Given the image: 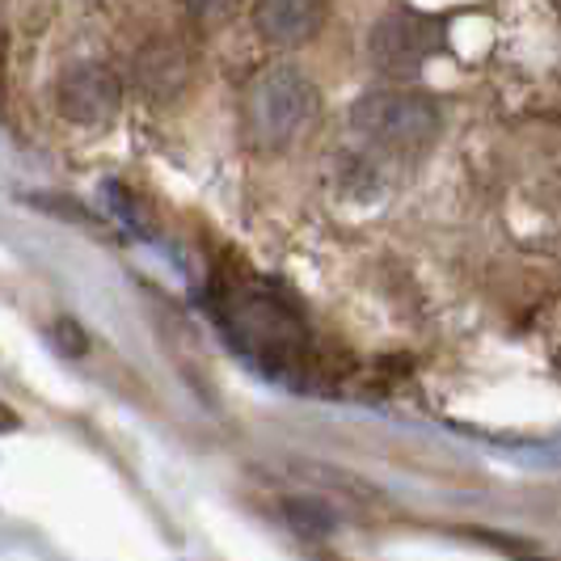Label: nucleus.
Here are the masks:
<instances>
[{"mask_svg":"<svg viewBox=\"0 0 561 561\" xmlns=\"http://www.w3.org/2000/svg\"><path fill=\"white\" fill-rule=\"evenodd\" d=\"M317 114V89L300 68H262L241 93V127L253 148H287Z\"/></svg>","mask_w":561,"mask_h":561,"instance_id":"f257e3e1","label":"nucleus"},{"mask_svg":"<svg viewBox=\"0 0 561 561\" xmlns=\"http://www.w3.org/2000/svg\"><path fill=\"white\" fill-rule=\"evenodd\" d=\"M351 127L380 152H422L439 136V106L414 89H376L351 106Z\"/></svg>","mask_w":561,"mask_h":561,"instance_id":"f03ea898","label":"nucleus"},{"mask_svg":"<svg viewBox=\"0 0 561 561\" xmlns=\"http://www.w3.org/2000/svg\"><path fill=\"white\" fill-rule=\"evenodd\" d=\"M439 47H444V26L414 9H397L371 30V59L389 72H414Z\"/></svg>","mask_w":561,"mask_h":561,"instance_id":"7ed1b4c3","label":"nucleus"},{"mask_svg":"<svg viewBox=\"0 0 561 561\" xmlns=\"http://www.w3.org/2000/svg\"><path fill=\"white\" fill-rule=\"evenodd\" d=\"M59 114L77 127H106L118 102H123V84L114 77L106 64H81V68H68L64 81L56 89Z\"/></svg>","mask_w":561,"mask_h":561,"instance_id":"20e7f679","label":"nucleus"},{"mask_svg":"<svg viewBox=\"0 0 561 561\" xmlns=\"http://www.w3.org/2000/svg\"><path fill=\"white\" fill-rule=\"evenodd\" d=\"M325 18V0H253V30L271 47L309 43Z\"/></svg>","mask_w":561,"mask_h":561,"instance_id":"39448f33","label":"nucleus"},{"mask_svg":"<svg viewBox=\"0 0 561 561\" xmlns=\"http://www.w3.org/2000/svg\"><path fill=\"white\" fill-rule=\"evenodd\" d=\"M182 9L198 22H220L237 9V0H182Z\"/></svg>","mask_w":561,"mask_h":561,"instance_id":"423d86ee","label":"nucleus"}]
</instances>
